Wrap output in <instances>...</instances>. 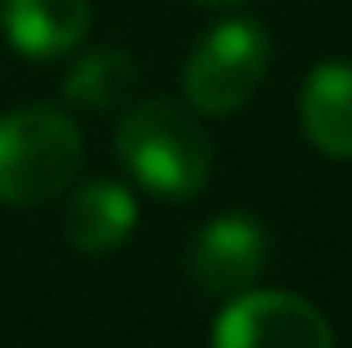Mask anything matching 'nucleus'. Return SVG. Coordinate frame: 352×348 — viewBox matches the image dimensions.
<instances>
[{"label":"nucleus","mask_w":352,"mask_h":348,"mask_svg":"<svg viewBox=\"0 0 352 348\" xmlns=\"http://www.w3.org/2000/svg\"><path fill=\"white\" fill-rule=\"evenodd\" d=\"M116 157L152 197L188 201L210 179V139L188 107L143 98L116 125Z\"/></svg>","instance_id":"obj_1"},{"label":"nucleus","mask_w":352,"mask_h":348,"mask_svg":"<svg viewBox=\"0 0 352 348\" xmlns=\"http://www.w3.org/2000/svg\"><path fill=\"white\" fill-rule=\"evenodd\" d=\"M80 130L58 107H18L0 116V201L41 206L72 188L80 170Z\"/></svg>","instance_id":"obj_2"},{"label":"nucleus","mask_w":352,"mask_h":348,"mask_svg":"<svg viewBox=\"0 0 352 348\" xmlns=\"http://www.w3.org/2000/svg\"><path fill=\"white\" fill-rule=\"evenodd\" d=\"M272 63V36L250 18H228L210 36H201L183 67V94L201 116H228L267 76Z\"/></svg>","instance_id":"obj_3"},{"label":"nucleus","mask_w":352,"mask_h":348,"mask_svg":"<svg viewBox=\"0 0 352 348\" xmlns=\"http://www.w3.org/2000/svg\"><path fill=\"white\" fill-rule=\"evenodd\" d=\"M214 348H335V331L312 299L250 286L223 304Z\"/></svg>","instance_id":"obj_4"},{"label":"nucleus","mask_w":352,"mask_h":348,"mask_svg":"<svg viewBox=\"0 0 352 348\" xmlns=\"http://www.w3.org/2000/svg\"><path fill=\"white\" fill-rule=\"evenodd\" d=\"M267 263V232L250 215H219L197 228L188 246V272L201 290L232 299L258 281Z\"/></svg>","instance_id":"obj_5"},{"label":"nucleus","mask_w":352,"mask_h":348,"mask_svg":"<svg viewBox=\"0 0 352 348\" xmlns=\"http://www.w3.org/2000/svg\"><path fill=\"white\" fill-rule=\"evenodd\" d=\"M299 130L321 157L352 161V63H317L299 89Z\"/></svg>","instance_id":"obj_6"},{"label":"nucleus","mask_w":352,"mask_h":348,"mask_svg":"<svg viewBox=\"0 0 352 348\" xmlns=\"http://www.w3.org/2000/svg\"><path fill=\"white\" fill-rule=\"evenodd\" d=\"M0 27L27 58H63L89 36V0H0Z\"/></svg>","instance_id":"obj_7"},{"label":"nucleus","mask_w":352,"mask_h":348,"mask_svg":"<svg viewBox=\"0 0 352 348\" xmlns=\"http://www.w3.org/2000/svg\"><path fill=\"white\" fill-rule=\"evenodd\" d=\"M138 224V201L116 179H89L67 201V237L76 250L103 254L116 250Z\"/></svg>","instance_id":"obj_8"},{"label":"nucleus","mask_w":352,"mask_h":348,"mask_svg":"<svg viewBox=\"0 0 352 348\" xmlns=\"http://www.w3.org/2000/svg\"><path fill=\"white\" fill-rule=\"evenodd\" d=\"M138 85V67L125 50H85L63 76V98L80 112H107Z\"/></svg>","instance_id":"obj_9"},{"label":"nucleus","mask_w":352,"mask_h":348,"mask_svg":"<svg viewBox=\"0 0 352 348\" xmlns=\"http://www.w3.org/2000/svg\"><path fill=\"white\" fill-rule=\"evenodd\" d=\"M201 5H228V0H201Z\"/></svg>","instance_id":"obj_10"}]
</instances>
